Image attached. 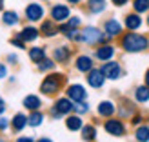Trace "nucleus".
Instances as JSON below:
<instances>
[{"mask_svg": "<svg viewBox=\"0 0 149 142\" xmlns=\"http://www.w3.org/2000/svg\"><path fill=\"white\" fill-rule=\"evenodd\" d=\"M122 46H124L125 51H129V53H136V51H144L149 46V42H147L146 36H142V35L127 33L122 38Z\"/></svg>", "mask_w": 149, "mask_h": 142, "instance_id": "1", "label": "nucleus"}, {"mask_svg": "<svg viewBox=\"0 0 149 142\" xmlns=\"http://www.w3.org/2000/svg\"><path fill=\"white\" fill-rule=\"evenodd\" d=\"M58 87H60V75H51V77H46V80L42 82V93L46 95H53L58 91Z\"/></svg>", "mask_w": 149, "mask_h": 142, "instance_id": "2", "label": "nucleus"}, {"mask_svg": "<svg viewBox=\"0 0 149 142\" xmlns=\"http://www.w3.org/2000/svg\"><path fill=\"white\" fill-rule=\"evenodd\" d=\"M78 40L87 42V44H95V42H102V40H104V35H102L96 27H86L84 31L80 33Z\"/></svg>", "mask_w": 149, "mask_h": 142, "instance_id": "3", "label": "nucleus"}, {"mask_svg": "<svg viewBox=\"0 0 149 142\" xmlns=\"http://www.w3.org/2000/svg\"><path fill=\"white\" fill-rule=\"evenodd\" d=\"M104 73V77L106 78H118L120 77V66H118L116 62H107V64H104V68L100 69Z\"/></svg>", "mask_w": 149, "mask_h": 142, "instance_id": "4", "label": "nucleus"}, {"mask_svg": "<svg viewBox=\"0 0 149 142\" xmlns=\"http://www.w3.org/2000/svg\"><path fill=\"white\" fill-rule=\"evenodd\" d=\"M73 109V104H71V99H60L55 108H53V115L58 117V115H64V113H69V111Z\"/></svg>", "mask_w": 149, "mask_h": 142, "instance_id": "5", "label": "nucleus"}, {"mask_svg": "<svg viewBox=\"0 0 149 142\" xmlns=\"http://www.w3.org/2000/svg\"><path fill=\"white\" fill-rule=\"evenodd\" d=\"M106 131L109 133V135H115V137H122L124 135V124L120 120H107L106 122Z\"/></svg>", "mask_w": 149, "mask_h": 142, "instance_id": "6", "label": "nucleus"}, {"mask_svg": "<svg viewBox=\"0 0 149 142\" xmlns=\"http://www.w3.org/2000/svg\"><path fill=\"white\" fill-rule=\"evenodd\" d=\"M26 17L29 20H40L44 17V7L40 4H29L26 7Z\"/></svg>", "mask_w": 149, "mask_h": 142, "instance_id": "7", "label": "nucleus"}, {"mask_svg": "<svg viewBox=\"0 0 149 142\" xmlns=\"http://www.w3.org/2000/svg\"><path fill=\"white\" fill-rule=\"evenodd\" d=\"M104 80H106V77H104V73H102L100 69H89V77H87L89 86H93V87H102Z\"/></svg>", "mask_w": 149, "mask_h": 142, "instance_id": "8", "label": "nucleus"}, {"mask_svg": "<svg viewBox=\"0 0 149 142\" xmlns=\"http://www.w3.org/2000/svg\"><path fill=\"white\" fill-rule=\"evenodd\" d=\"M51 17H53L56 22H62L69 17V7L68 6H62V4H56L53 9H51Z\"/></svg>", "mask_w": 149, "mask_h": 142, "instance_id": "9", "label": "nucleus"}, {"mask_svg": "<svg viewBox=\"0 0 149 142\" xmlns=\"http://www.w3.org/2000/svg\"><path fill=\"white\" fill-rule=\"evenodd\" d=\"M68 97L71 100H77V102H82L86 99V89L82 87V86H78V84H74V86H71L69 89H68Z\"/></svg>", "mask_w": 149, "mask_h": 142, "instance_id": "10", "label": "nucleus"}, {"mask_svg": "<svg viewBox=\"0 0 149 142\" xmlns=\"http://www.w3.org/2000/svg\"><path fill=\"white\" fill-rule=\"evenodd\" d=\"M36 36H38V31H36L35 27H26V29H22V33H20V40L31 42V40L36 38Z\"/></svg>", "mask_w": 149, "mask_h": 142, "instance_id": "11", "label": "nucleus"}, {"mask_svg": "<svg viewBox=\"0 0 149 142\" xmlns=\"http://www.w3.org/2000/svg\"><path fill=\"white\" fill-rule=\"evenodd\" d=\"M113 55H115V48L113 46H104V48H100L96 51V57H98L100 60H109Z\"/></svg>", "mask_w": 149, "mask_h": 142, "instance_id": "12", "label": "nucleus"}, {"mask_svg": "<svg viewBox=\"0 0 149 142\" xmlns=\"http://www.w3.org/2000/svg\"><path fill=\"white\" fill-rule=\"evenodd\" d=\"M98 113L102 115V117H111L115 113V104L113 102H102L100 106H98Z\"/></svg>", "mask_w": 149, "mask_h": 142, "instance_id": "13", "label": "nucleus"}, {"mask_svg": "<svg viewBox=\"0 0 149 142\" xmlns=\"http://www.w3.org/2000/svg\"><path fill=\"white\" fill-rule=\"evenodd\" d=\"M77 68L80 71H89V69H93V62H91V58L89 57H78V60H77Z\"/></svg>", "mask_w": 149, "mask_h": 142, "instance_id": "14", "label": "nucleus"}, {"mask_svg": "<svg viewBox=\"0 0 149 142\" xmlns=\"http://www.w3.org/2000/svg\"><path fill=\"white\" fill-rule=\"evenodd\" d=\"M24 106L27 109H38L40 108V99L36 95H29V97L24 99Z\"/></svg>", "mask_w": 149, "mask_h": 142, "instance_id": "15", "label": "nucleus"}, {"mask_svg": "<svg viewBox=\"0 0 149 142\" xmlns=\"http://www.w3.org/2000/svg\"><path fill=\"white\" fill-rule=\"evenodd\" d=\"M140 24H142V18L138 15H127L125 17V26L129 29H136V27H140Z\"/></svg>", "mask_w": 149, "mask_h": 142, "instance_id": "16", "label": "nucleus"}, {"mask_svg": "<svg viewBox=\"0 0 149 142\" xmlns=\"http://www.w3.org/2000/svg\"><path fill=\"white\" fill-rule=\"evenodd\" d=\"M106 31H107V35H111V36H115V35H118L122 31V26L118 24L116 20H109L107 24H106Z\"/></svg>", "mask_w": 149, "mask_h": 142, "instance_id": "17", "label": "nucleus"}, {"mask_svg": "<svg viewBox=\"0 0 149 142\" xmlns=\"http://www.w3.org/2000/svg\"><path fill=\"white\" fill-rule=\"evenodd\" d=\"M27 124V118L22 115V113H18V115H15V118H13V128H15V131H20V129H24V126Z\"/></svg>", "mask_w": 149, "mask_h": 142, "instance_id": "18", "label": "nucleus"}, {"mask_svg": "<svg viewBox=\"0 0 149 142\" xmlns=\"http://www.w3.org/2000/svg\"><path fill=\"white\" fill-rule=\"evenodd\" d=\"M89 9L93 13H102L106 9V0H89Z\"/></svg>", "mask_w": 149, "mask_h": 142, "instance_id": "19", "label": "nucleus"}, {"mask_svg": "<svg viewBox=\"0 0 149 142\" xmlns=\"http://www.w3.org/2000/svg\"><path fill=\"white\" fill-rule=\"evenodd\" d=\"M55 58H56V62H65L69 58V49H65V48H56L55 49Z\"/></svg>", "mask_w": 149, "mask_h": 142, "instance_id": "20", "label": "nucleus"}, {"mask_svg": "<svg viewBox=\"0 0 149 142\" xmlns=\"http://www.w3.org/2000/svg\"><path fill=\"white\" fill-rule=\"evenodd\" d=\"M65 124H68V128L71 131H77L82 128V120H80V117H69L68 120H65Z\"/></svg>", "mask_w": 149, "mask_h": 142, "instance_id": "21", "label": "nucleus"}, {"mask_svg": "<svg viewBox=\"0 0 149 142\" xmlns=\"http://www.w3.org/2000/svg\"><path fill=\"white\" fill-rule=\"evenodd\" d=\"M29 57H31V60L33 62H40L44 57H46V53H44V49L42 48H33L31 51H29Z\"/></svg>", "mask_w": 149, "mask_h": 142, "instance_id": "22", "label": "nucleus"}, {"mask_svg": "<svg viewBox=\"0 0 149 142\" xmlns=\"http://www.w3.org/2000/svg\"><path fill=\"white\" fill-rule=\"evenodd\" d=\"M82 137H84V140H95L96 129L93 126H86V128H82Z\"/></svg>", "mask_w": 149, "mask_h": 142, "instance_id": "23", "label": "nucleus"}, {"mask_svg": "<svg viewBox=\"0 0 149 142\" xmlns=\"http://www.w3.org/2000/svg\"><path fill=\"white\" fill-rule=\"evenodd\" d=\"M4 22L7 26H15L18 22V15L15 13V11H6L4 13Z\"/></svg>", "mask_w": 149, "mask_h": 142, "instance_id": "24", "label": "nucleus"}, {"mask_svg": "<svg viewBox=\"0 0 149 142\" xmlns=\"http://www.w3.org/2000/svg\"><path fill=\"white\" fill-rule=\"evenodd\" d=\"M135 95H136V100H138V102H146V100H149V87H147V86H146V87H144V86L138 87Z\"/></svg>", "mask_w": 149, "mask_h": 142, "instance_id": "25", "label": "nucleus"}, {"mask_svg": "<svg viewBox=\"0 0 149 142\" xmlns=\"http://www.w3.org/2000/svg\"><path fill=\"white\" fill-rule=\"evenodd\" d=\"M136 13H144L149 9V0H135V4H133Z\"/></svg>", "mask_w": 149, "mask_h": 142, "instance_id": "26", "label": "nucleus"}, {"mask_svg": "<svg viewBox=\"0 0 149 142\" xmlns=\"http://www.w3.org/2000/svg\"><path fill=\"white\" fill-rule=\"evenodd\" d=\"M136 140H140V142H147L149 140V128L147 126L136 129Z\"/></svg>", "mask_w": 149, "mask_h": 142, "instance_id": "27", "label": "nucleus"}, {"mask_svg": "<svg viewBox=\"0 0 149 142\" xmlns=\"http://www.w3.org/2000/svg\"><path fill=\"white\" fill-rule=\"evenodd\" d=\"M78 24H80V18H77V17H74V18H71V20H69L65 26H62V27H60V31H64V33H69V31H73V29L77 27Z\"/></svg>", "mask_w": 149, "mask_h": 142, "instance_id": "28", "label": "nucleus"}, {"mask_svg": "<svg viewBox=\"0 0 149 142\" xmlns=\"http://www.w3.org/2000/svg\"><path fill=\"white\" fill-rule=\"evenodd\" d=\"M42 120H44V115H42V113H38V111H35V113L27 118V124H31V126H40V124H42Z\"/></svg>", "mask_w": 149, "mask_h": 142, "instance_id": "29", "label": "nucleus"}, {"mask_svg": "<svg viewBox=\"0 0 149 142\" xmlns=\"http://www.w3.org/2000/svg\"><path fill=\"white\" fill-rule=\"evenodd\" d=\"M42 33L47 35V36H51V35H55L56 31H55V27H53L51 22H44V24H42Z\"/></svg>", "mask_w": 149, "mask_h": 142, "instance_id": "30", "label": "nucleus"}, {"mask_svg": "<svg viewBox=\"0 0 149 142\" xmlns=\"http://www.w3.org/2000/svg\"><path fill=\"white\" fill-rule=\"evenodd\" d=\"M55 66V62H51V60H46V58H42L40 64H38V69L40 71H46V69H51Z\"/></svg>", "mask_w": 149, "mask_h": 142, "instance_id": "31", "label": "nucleus"}, {"mask_svg": "<svg viewBox=\"0 0 149 142\" xmlns=\"http://www.w3.org/2000/svg\"><path fill=\"white\" fill-rule=\"evenodd\" d=\"M73 109H77L78 113H86V111H87V104H84V102H78L77 106H73Z\"/></svg>", "mask_w": 149, "mask_h": 142, "instance_id": "32", "label": "nucleus"}, {"mask_svg": "<svg viewBox=\"0 0 149 142\" xmlns=\"http://www.w3.org/2000/svg\"><path fill=\"white\" fill-rule=\"evenodd\" d=\"M6 75H7V68H6L4 64H0V78H4Z\"/></svg>", "mask_w": 149, "mask_h": 142, "instance_id": "33", "label": "nucleus"}, {"mask_svg": "<svg viewBox=\"0 0 149 142\" xmlns=\"http://www.w3.org/2000/svg\"><path fill=\"white\" fill-rule=\"evenodd\" d=\"M7 128V118H0V129H6Z\"/></svg>", "mask_w": 149, "mask_h": 142, "instance_id": "34", "label": "nucleus"}, {"mask_svg": "<svg viewBox=\"0 0 149 142\" xmlns=\"http://www.w3.org/2000/svg\"><path fill=\"white\" fill-rule=\"evenodd\" d=\"M13 44L17 48H24V40H13Z\"/></svg>", "mask_w": 149, "mask_h": 142, "instance_id": "35", "label": "nucleus"}, {"mask_svg": "<svg viewBox=\"0 0 149 142\" xmlns=\"http://www.w3.org/2000/svg\"><path fill=\"white\" fill-rule=\"evenodd\" d=\"M125 2H127V0H113V4H115V6H124Z\"/></svg>", "mask_w": 149, "mask_h": 142, "instance_id": "36", "label": "nucleus"}, {"mask_svg": "<svg viewBox=\"0 0 149 142\" xmlns=\"http://www.w3.org/2000/svg\"><path fill=\"white\" fill-rule=\"evenodd\" d=\"M4 109H6V104H4V100H2V99H0V115L4 113Z\"/></svg>", "mask_w": 149, "mask_h": 142, "instance_id": "37", "label": "nucleus"}, {"mask_svg": "<svg viewBox=\"0 0 149 142\" xmlns=\"http://www.w3.org/2000/svg\"><path fill=\"white\" fill-rule=\"evenodd\" d=\"M18 142H33V139H18Z\"/></svg>", "mask_w": 149, "mask_h": 142, "instance_id": "38", "label": "nucleus"}, {"mask_svg": "<svg viewBox=\"0 0 149 142\" xmlns=\"http://www.w3.org/2000/svg\"><path fill=\"white\" fill-rule=\"evenodd\" d=\"M146 84H147V87H149V69H147V73H146Z\"/></svg>", "mask_w": 149, "mask_h": 142, "instance_id": "39", "label": "nucleus"}, {"mask_svg": "<svg viewBox=\"0 0 149 142\" xmlns=\"http://www.w3.org/2000/svg\"><path fill=\"white\" fill-rule=\"evenodd\" d=\"M7 58H9L11 62H17V57H15V55H9V57H7Z\"/></svg>", "mask_w": 149, "mask_h": 142, "instance_id": "40", "label": "nucleus"}, {"mask_svg": "<svg viewBox=\"0 0 149 142\" xmlns=\"http://www.w3.org/2000/svg\"><path fill=\"white\" fill-rule=\"evenodd\" d=\"M38 142H51V140H49V139H40Z\"/></svg>", "mask_w": 149, "mask_h": 142, "instance_id": "41", "label": "nucleus"}, {"mask_svg": "<svg viewBox=\"0 0 149 142\" xmlns=\"http://www.w3.org/2000/svg\"><path fill=\"white\" fill-rule=\"evenodd\" d=\"M69 2H71V4H78V2H80V0H69Z\"/></svg>", "mask_w": 149, "mask_h": 142, "instance_id": "42", "label": "nucleus"}, {"mask_svg": "<svg viewBox=\"0 0 149 142\" xmlns=\"http://www.w3.org/2000/svg\"><path fill=\"white\" fill-rule=\"evenodd\" d=\"M0 9H2V0H0Z\"/></svg>", "mask_w": 149, "mask_h": 142, "instance_id": "43", "label": "nucleus"}, {"mask_svg": "<svg viewBox=\"0 0 149 142\" xmlns=\"http://www.w3.org/2000/svg\"><path fill=\"white\" fill-rule=\"evenodd\" d=\"M147 22H149V20H147Z\"/></svg>", "mask_w": 149, "mask_h": 142, "instance_id": "44", "label": "nucleus"}]
</instances>
